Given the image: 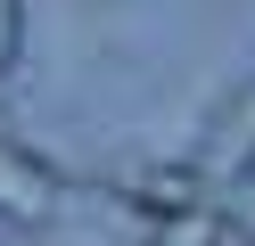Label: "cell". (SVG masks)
<instances>
[{"label":"cell","mask_w":255,"mask_h":246,"mask_svg":"<svg viewBox=\"0 0 255 246\" xmlns=\"http://www.w3.org/2000/svg\"><path fill=\"white\" fill-rule=\"evenodd\" d=\"M198 172L214 180V189H239V180L255 172V82H239L214 107V123H206V140H198Z\"/></svg>","instance_id":"6da1fadb"},{"label":"cell","mask_w":255,"mask_h":246,"mask_svg":"<svg viewBox=\"0 0 255 246\" xmlns=\"http://www.w3.org/2000/svg\"><path fill=\"white\" fill-rule=\"evenodd\" d=\"M206 189L214 180L198 172V164H132V172H116V197L132 213H148V222H173V213H198Z\"/></svg>","instance_id":"7a4b0ae2"},{"label":"cell","mask_w":255,"mask_h":246,"mask_svg":"<svg viewBox=\"0 0 255 246\" xmlns=\"http://www.w3.org/2000/svg\"><path fill=\"white\" fill-rule=\"evenodd\" d=\"M58 213V180L33 164L25 140H0V230H41Z\"/></svg>","instance_id":"3957f363"},{"label":"cell","mask_w":255,"mask_h":246,"mask_svg":"<svg viewBox=\"0 0 255 246\" xmlns=\"http://www.w3.org/2000/svg\"><path fill=\"white\" fill-rule=\"evenodd\" d=\"M222 238H231V222L214 205H198V213H173V222H148L140 246H222Z\"/></svg>","instance_id":"277c9868"},{"label":"cell","mask_w":255,"mask_h":246,"mask_svg":"<svg viewBox=\"0 0 255 246\" xmlns=\"http://www.w3.org/2000/svg\"><path fill=\"white\" fill-rule=\"evenodd\" d=\"M25 66V0H0V82Z\"/></svg>","instance_id":"5b68a950"},{"label":"cell","mask_w":255,"mask_h":246,"mask_svg":"<svg viewBox=\"0 0 255 246\" xmlns=\"http://www.w3.org/2000/svg\"><path fill=\"white\" fill-rule=\"evenodd\" d=\"M222 222H231V238H247V246H255V172L231 189V213H222Z\"/></svg>","instance_id":"8992f818"},{"label":"cell","mask_w":255,"mask_h":246,"mask_svg":"<svg viewBox=\"0 0 255 246\" xmlns=\"http://www.w3.org/2000/svg\"><path fill=\"white\" fill-rule=\"evenodd\" d=\"M0 246H33V230H17V238H0Z\"/></svg>","instance_id":"52a82bcc"}]
</instances>
